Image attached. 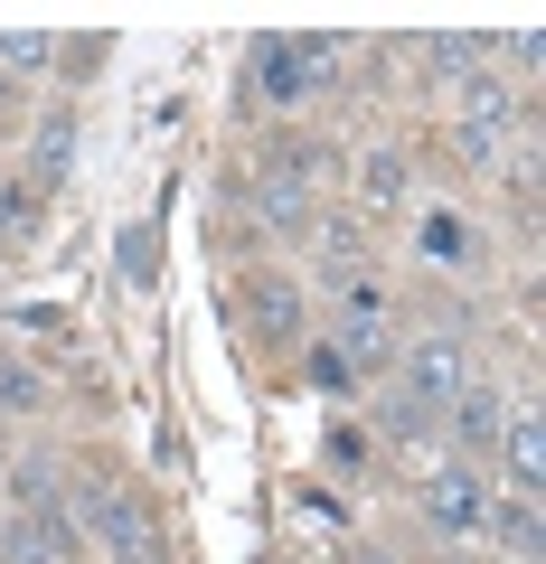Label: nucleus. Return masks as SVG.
I'll return each mask as SVG.
<instances>
[{"instance_id": "1", "label": "nucleus", "mask_w": 546, "mask_h": 564, "mask_svg": "<svg viewBox=\"0 0 546 564\" xmlns=\"http://www.w3.org/2000/svg\"><path fill=\"white\" fill-rule=\"evenodd\" d=\"M76 527H85V536H95V545H104L114 564H161V527H151L142 489H132V480H114V470H104V480L85 489Z\"/></svg>"}, {"instance_id": "2", "label": "nucleus", "mask_w": 546, "mask_h": 564, "mask_svg": "<svg viewBox=\"0 0 546 564\" xmlns=\"http://www.w3.org/2000/svg\"><path fill=\"white\" fill-rule=\"evenodd\" d=\"M349 47L340 39H264L255 47V95L283 104V113H302L311 95H321V76H340Z\"/></svg>"}, {"instance_id": "3", "label": "nucleus", "mask_w": 546, "mask_h": 564, "mask_svg": "<svg viewBox=\"0 0 546 564\" xmlns=\"http://www.w3.org/2000/svg\"><path fill=\"white\" fill-rule=\"evenodd\" d=\"M396 377H405V404H415V414H433L443 423V404L462 395V339H443V329H433V339H405L396 348Z\"/></svg>"}, {"instance_id": "4", "label": "nucleus", "mask_w": 546, "mask_h": 564, "mask_svg": "<svg viewBox=\"0 0 546 564\" xmlns=\"http://www.w3.org/2000/svg\"><path fill=\"white\" fill-rule=\"evenodd\" d=\"M0 564H85V527L76 508H20V518L0 527Z\"/></svg>"}, {"instance_id": "5", "label": "nucleus", "mask_w": 546, "mask_h": 564, "mask_svg": "<svg viewBox=\"0 0 546 564\" xmlns=\"http://www.w3.org/2000/svg\"><path fill=\"white\" fill-rule=\"evenodd\" d=\"M330 329H340V348H349L358 367H386V358H396V329H386V292H377V282H349Z\"/></svg>"}, {"instance_id": "6", "label": "nucleus", "mask_w": 546, "mask_h": 564, "mask_svg": "<svg viewBox=\"0 0 546 564\" xmlns=\"http://www.w3.org/2000/svg\"><path fill=\"white\" fill-rule=\"evenodd\" d=\"M245 311H255V339L264 348H302V329H311L302 292H292L283 273H255V282H245Z\"/></svg>"}, {"instance_id": "7", "label": "nucleus", "mask_w": 546, "mask_h": 564, "mask_svg": "<svg viewBox=\"0 0 546 564\" xmlns=\"http://www.w3.org/2000/svg\"><path fill=\"white\" fill-rule=\"evenodd\" d=\"M500 470H508V499H537L546 489V423H537V404H518V414L500 423Z\"/></svg>"}, {"instance_id": "8", "label": "nucleus", "mask_w": 546, "mask_h": 564, "mask_svg": "<svg viewBox=\"0 0 546 564\" xmlns=\"http://www.w3.org/2000/svg\"><path fill=\"white\" fill-rule=\"evenodd\" d=\"M255 217L274 226V236H302V226H311V180L292 170V151H283V161H264V180H255Z\"/></svg>"}, {"instance_id": "9", "label": "nucleus", "mask_w": 546, "mask_h": 564, "mask_svg": "<svg viewBox=\"0 0 546 564\" xmlns=\"http://www.w3.org/2000/svg\"><path fill=\"white\" fill-rule=\"evenodd\" d=\"M415 254H425L433 273H471V263H481V236H471V217H452V207H425V217H415Z\"/></svg>"}, {"instance_id": "10", "label": "nucleus", "mask_w": 546, "mask_h": 564, "mask_svg": "<svg viewBox=\"0 0 546 564\" xmlns=\"http://www.w3.org/2000/svg\"><path fill=\"white\" fill-rule=\"evenodd\" d=\"M425 527H433V536H471V527H481V480L443 462L425 480Z\"/></svg>"}, {"instance_id": "11", "label": "nucleus", "mask_w": 546, "mask_h": 564, "mask_svg": "<svg viewBox=\"0 0 546 564\" xmlns=\"http://www.w3.org/2000/svg\"><path fill=\"white\" fill-rule=\"evenodd\" d=\"M481 527H490V536H500V545H508V555H518V564H537V555H546L537 499H500V508H481Z\"/></svg>"}, {"instance_id": "12", "label": "nucleus", "mask_w": 546, "mask_h": 564, "mask_svg": "<svg viewBox=\"0 0 546 564\" xmlns=\"http://www.w3.org/2000/svg\"><path fill=\"white\" fill-rule=\"evenodd\" d=\"M500 395H490V386H462V395H452V433H462V443H500Z\"/></svg>"}, {"instance_id": "13", "label": "nucleus", "mask_w": 546, "mask_h": 564, "mask_svg": "<svg viewBox=\"0 0 546 564\" xmlns=\"http://www.w3.org/2000/svg\"><path fill=\"white\" fill-rule=\"evenodd\" d=\"M405 198V161L396 151H367L358 161V207H396Z\"/></svg>"}, {"instance_id": "14", "label": "nucleus", "mask_w": 546, "mask_h": 564, "mask_svg": "<svg viewBox=\"0 0 546 564\" xmlns=\"http://www.w3.org/2000/svg\"><path fill=\"white\" fill-rule=\"evenodd\" d=\"M66 151H76V122H66V113H47V122H39V170H29V180H47V188H57V180H66Z\"/></svg>"}, {"instance_id": "15", "label": "nucleus", "mask_w": 546, "mask_h": 564, "mask_svg": "<svg viewBox=\"0 0 546 564\" xmlns=\"http://www.w3.org/2000/svg\"><path fill=\"white\" fill-rule=\"evenodd\" d=\"M0 480H10V499H20V508H57V462H10Z\"/></svg>"}, {"instance_id": "16", "label": "nucleus", "mask_w": 546, "mask_h": 564, "mask_svg": "<svg viewBox=\"0 0 546 564\" xmlns=\"http://www.w3.org/2000/svg\"><path fill=\"white\" fill-rule=\"evenodd\" d=\"M377 433H386V443H405V452H415V443L433 433V414H415L405 395H386V404H377Z\"/></svg>"}, {"instance_id": "17", "label": "nucleus", "mask_w": 546, "mask_h": 564, "mask_svg": "<svg viewBox=\"0 0 546 564\" xmlns=\"http://www.w3.org/2000/svg\"><path fill=\"white\" fill-rule=\"evenodd\" d=\"M29 66H47V39L39 29H0V76H29Z\"/></svg>"}, {"instance_id": "18", "label": "nucleus", "mask_w": 546, "mask_h": 564, "mask_svg": "<svg viewBox=\"0 0 546 564\" xmlns=\"http://www.w3.org/2000/svg\"><path fill=\"white\" fill-rule=\"evenodd\" d=\"M425 66L433 76H471L481 66V39H425Z\"/></svg>"}, {"instance_id": "19", "label": "nucleus", "mask_w": 546, "mask_h": 564, "mask_svg": "<svg viewBox=\"0 0 546 564\" xmlns=\"http://www.w3.org/2000/svg\"><path fill=\"white\" fill-rule=\"evenodd\" d=\"M29 404H39V377L20 358H0V414H29Z\"/></svg>"}, {"instance_id": "20", "label": "nucleus", "mask_w": 546, "mask_h": 564, "mask_svg": "<svg viewBox=\"0 0 546 564\" xmlns=\"http://www.w3.org/2000/svg\"><path fill=\"white\" fill-rule=\"evenodd\" d=\"M452 151H462V161H508V132H481V122H462V132H452Z\"/></svg>"}, {"instance_id": "21", "label": "nucleus", "mask_w": 546, "mask_h": 564, "mask_svg": "<svg viewBox=\"0 0 546 564\" xmlns=\"http://www.w3.org/2000/svg\"><path fill=\"white\" fill-rule=\"evenodd\" d=\"M321 254L349 273V263H358V226H349V217H330V226H321Z\"/></svg>"}, {"instance_id": "22", "label": "nucleus", "mask_w": 546, "mask_h": 564, "mask_svg": "<svg viewBox=\"0 0 546 564\" xmlns=\"http://www.w3.org/2000/svg\"><path fill=\"white\" fill-rule=\"evenodd\" d=\"M122 273L151 282V226H132V236H122Z\"/></svg>"}, {"instance_id": "23", "label": "nucleus", "mask_w": 546, "mask_h": 564, "mask_svg": "<svg viewBox=\"0 0 546 564\" xmlns=\"http://www.w3.org/2000/svg\"><path fill=\"white\" fill-rule=\"evenodd\" d=\"M10 113H20V85H10V76H0V122H10Z\"/></svg>"}, {"instance_id": "24", "label": "nucleus", "mask_w": 546, "mask_h": 564, "mask_svg": "<svg viewBox=\"0 0 546 564\" xmlns=\"http://www.w3.org/2000/svg\"><path fill=\"white\" fill-rule=\"evenodd\" d=\"M0 254H10V226H0Z\"/></svg>"}, {"instance_id": "25", "label": "nucleus", "mask_w": 546, "mask_h": 564, "mask_svg": "<svg viewBox=\"0 0 546 564\" xmlns=\"http://www.w3.org/2000/svg\"><path fill=\"white\" fill-rule=\"evenodd\" d=\"M358 564H386V555H358Z\"/></svg>"}, {"instance_id": "26", "label": "nucleus", "mask_w": 546, "mask_h": 564, "mask_svg": "<svg viewBox=\"0 0 546 564\" xmlns=\"http://www.w3.org/2000/svg\"><path fill=\"white\" fill-rule=\"evenodd\" d=\"M0 470H10V452H0Z\"/></svg>"}]
</instances>
